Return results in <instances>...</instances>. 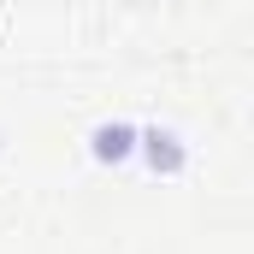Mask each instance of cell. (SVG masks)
<instances>
[{"instance_id":"cell-1","label":"cell","mask_w":254,"mask_h":254,"mask_svg":"<svg viewBox=\"0 0 254 254\" xmlns=\"http://www.w3.org/2000/svg\"><path fill=\"white\" fill-rule=\"evenodd\" d=\"M125 148H130V130H125V125H119V130H101V136H95V154H101V160H119Z\"/></svg>"}]
</instances>
